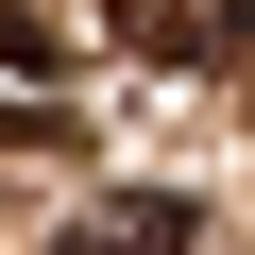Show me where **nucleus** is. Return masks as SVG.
Wrapping results in <instances>:
<instances>
[{"mask_svg": "<svg viewBox=\"0 0 255 255\" xmlns=\"http://www.w3.org/2000/svg\"><path fill=\"white\" fill-rule=\"evenodd\" d=\"M51 102H68V34L34 0H0V136H51Z\"/></svg>", "mask_w": 255, "mask_h": 255, "instance_id": "nucleus-1", "label": "nucleus"}, {"mask_svg": "<svg viewBox=\"0 0 255 255\" xmlns=\"http://www.w3.org/2000/svg\"><path fill=\"white\" fill-rule=\"evenodd\" d=\"M68 255H187V204L170 187H119L102 221H68Z\"/></svg>", "mask_w": 255, "mask_h": 255, "instance_id": "nucleus-2", "label": "nucleus"}, {"mask_svg": "<svg viewBox=\"0 0 255 255\" xmlns=\"http://www.w3.org/2000/svg\"><path fill=\"white\" fill-rule=\"evenodd\" d=\"M119 51H136V68H204L221 17H204V0H119Z\"/></svg>", "mask_w": 255, "mask_h": 255, "instance_id": "nucleus-3", "label": "nucleus"}, {"mask_svg": "<svg viewBox=\"0 0 255 255\" xmlns=\"http://www.w3.org/2000/svg\"><path fill=\"white\" fill-rule=\"evenodd\" d=\"M204 17H221V34H255V0H204Z\"/></svg>", "mask_w": 255, "mask_h": 255, "instance_id": "nucleus-4", "label": "nucleus"}]
</instances>
